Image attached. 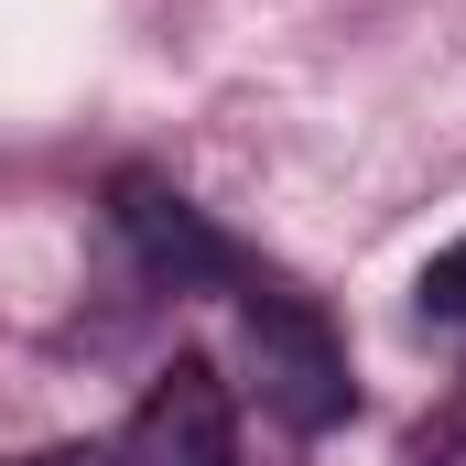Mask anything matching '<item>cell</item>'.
I'll use <instances>...</instances> for the list:
<instances>
[{"label":"cell","instance_id":"277c9868","mask_svg":"<svg viewBox=\"0 0 466 466\" xmlns=\"http://www.w3.org/2000/svg\"><path fill=\"white\" fill-rule=\"evenodd\" d=\"M401 466H466V380L412 423V445H401Z\"/></svg>","mask_w":466,"mask_h":466},{"label":"cell","instance_id":"3957f363","mask_svg":"<svg viewBox=\"0 0 466 466\" xmlns=\"http://www.w3.org/2000/svg\"><path fill=\"white\" fill-rule=\"evenodd\" d=\"M109 218H119V249L141 260V282H163V293H218V282H238V249L207 228V207H185L163 174H119Z\"/></svg>","mask_w":466,"mask_h":466},{"label":"cell","instance_id":"7a4b0ae2","mask_svg":"<svg viewBox=\"0 0 466 466\" xmlns=\"http://www.w3.org/2000/svg\"><path fill=\"white\" fill-rule=\"evenodd\" d=\"M109 466H238V390L218 380V358H174L119 423Z\"/></svg>","mask_w":466,"mask_h":466},{"label":"cell","instance_id":"8992f818","mask_svg":"<svg viewBox=\"0 0 466 466\" xmlns=\"http://www.w3.org/2000/svg\"><path fill=\"white\" fill-rule=\"evenodd\" d=\"M33 466H109V456H76V445H66V456H33Z\"/></svg>","mask_w":466,"mask_h":466},{"label":"cell","instance_id":"5b68a950","mask_svg":"<svg viewBox=\"0 0 466 466\" xmlns=\"http://www.w3.org/2000/svg\"><path fill=\"white\" fill-rule=\"evenodd\" d=\"M412 304H423V326H466V238H445V249L423 260Z\"/></svg>","mask_w":466,"mask_h":466},{"label":"cell","instance_id":"6da1fadb","mask_svg":"<svg viewBox=\"0 0 466 466\" xmlns=\"http://www.w3.org/2000/svg\"><path fill=\"white\" fill-rule=\"evenodd\" d=\"M238 337H249V390H260L271 423L337 434V423L358 412V380H348V348H337L326 304H304V293H282V282H249Z\"/></svg>","mask_w":466,"mask_h":466}]
</instances>
